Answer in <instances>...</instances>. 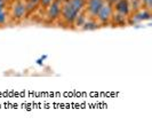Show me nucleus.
Returning a JSON list of instances; mask_svg holds the SVG:
<instances>
[{
    "mask_svg": "<svg viewBox=\"0 0 152 134\" xmlns=\"http://www.w3.org/2000/svg\"><path fill=\"white\" fill-rule=\"evenodd\" d=\"M61 13H62V18L68 23V24H70V23H75V20H76V17L78 16V14H79V10L69 0H66L62 5Z\"/></svg>",
    "mask_w": 152,
    "mask_h": 134,
    "instance_id": "1",
    "label": "nucleus"
},
{
    "mask_svg": "<svg viewBox=\"0 0 152 134\" xmlns=\"http://www.w3.org/2000/svg\"><path fill=\"white\" fill-rule=\"evenodd\" d=\"M111 17H112V5L109 1H104L96 14V18L101 24H105L110 22Z\"/></svg>",
    "mask_w": 152,
    "mask_h": 134,
    "instance_id": "2",
    "label": "nucleus"
},
{
    "mask_svg": "<svg viewBox=\"0 0 152 134\" xmlns=\"http://www.w3.org/2000/svg\"><path fill=\"white\" fill-rule=\"evenodd\" d=\"M62 9V1L61 0H54L53 2L48 6V10H47V16L50 21H55L60 17Z\"/></svg>",
    "mask_w": 152,
    "mask_h": 134,
    "instance_id": "3",
    "label": "nucleus"
},
{
    "mask_svg": "<svg viewBox=\"0 0 152 134\" xmlns=\"http://www.w3.org/2000/svg\"><path fill=\"white\" fill-rule=\"evenodd\" d=\"M26 6H25V4L22 2L21 0H17V2L15 4V6L13 8V16L17 18V20H21L23 18L25 14H26Z\"/></svg>",
    "mask_w": 152,
    "mask_h": 134,
    "instance_id": "4",
    "label": "nucleus"
},
{
    "mask_svg": "<svg viewBox=\"0 0 152 134\" xmlns=\"http://www.w3.org/2000/svg\"><path fill=\"white\" fill-rule=\"evenodd\" d=\"M105 0H88V13L91 15V17H96V14L99 10L101 6L103 5Z\"/></svg>",
    "mask_w": 152,
    "mask_h": 134,
    "instance_id": "5",
    "label": "nucleus"
},
{
    "mask_svg": "<svg viewBox=\"0 0 152 134\" xmlns=\"http://www.w3.org/2000/svg\"><path fill=\"white\" fill-rule=\"evenodd\" d=\"M129 4L127 0H117L115 1V10L118 14L121 15H128L129 13Z\"/></svg>",
    "mask_w": 152,
    "mask_h": 134,
    "instance_id": "6",
    "label": "nucleus"
},
{
    "mask_svg": "<svg viewBox=\"0 0 152 134\" xmlns=\"http://www.w3.org/2000/svg\"><path fill=\"white\" fill-rule=\"evenodd\" d=\"M151 18V14L148 10H141L140 13L134 15L133 21L135 22H141V21H145V20H150Z\"/></svg>",
    "mask_w": 152,
    "mask_h": 134,
    "instance_id": "7",
    "label": "nucleus"
},
{
    "mask_svg": "<svg viewBox=\"0 0 152 134\" xmlns=\"http://www.w3.org/2000/svg\"><path fill=\"white\" fill-rule=\"evenodd\" d=\"M83 28H84V30H95L99 28V23L94 21V20H88V21L85 22Z\"/></svg>",
    "mask_w": 152,
    "mask_h": 134,
    "instance_id": "8",
    "label": "nucleus"
},
{
    "mask_svg": "<svg viewBox=\"0 0 152 134\" xmlns=\"http://www.w3.org/2000/svg\"><path fill=\"white\" fill-rule=\"evenodd\" d=\"M111 18H113V21L115 24H125V15L121 14H117L112 16Z\"/></svg>",
    "mask_w": 152,
    "mask_h": 134,
    "instance_id": "9",
    "label": "nucleus"
},
{
    "mask_svg": "<svg viewBox=\"0 0 152 134\" xmlns=\"http://www.w3.org/2000/svg\"><path fill=\"white\" fill-rule=\"evenodd\" d=\"M39 2H40V0H26V4H25L26 10H31L32 8L36 7Z\"/></svg>",
    "mask_w": 152,
    "mask_h": 134,
    "instance_id": "10",
    "label": "nucleus"
},
{
    "mask_svg": "<svg viewBox=\"0 0 152 134\" xmlns=\"http://www.w3.org/2000/svg\"><path fill=\"white\" fill-rule=\"evenodd\" d=\"M86 21H87V20H86V16H85V15L78 14V16H77L76 20H75V23H76L78 27H83Z\"/></svg>",
    "mask_w": 152,
    "mask_h": 134,
    "instance_id": "11",
    "label": "nucleus"
},
{
    "mask_svg": "<svg viewBox=\"0 0 152 134\" xmlns=\"http://www.w3.org/2000/svg\"><path fill=\"white\" fill-rule=\"evenodd\" d=\"M6 21H7V14H6L5 7L0 8V25H4Z\"/></svg>",
    "mask_w": 152,
    "mask_h": 134,
    "instance_id": "12",
    "label": "nucleus"
},
{
    "mask_svg": "<svg viewBox=\"0 0 152 134\" xmlns=\"http://www.w3.org/2000/svg\"><path fill=\"white\" fill-rule=\"evenodd\" d=\"M53 1L54 0H40V4H41L42 6H45V7H48Z\"/></svg>",
    "mask_w": 152,
    "mask_h": 134,
    "instance_id": "13",
    "label": "nucleus"
},
{
    "mask_svg": "<svg viewBox=\"0 0 152 134\" xmlns=\"http://www.w3.org/2000/svg\"><path fill=\"white\" fill-rule=\"evenodd\" d=\"M143 1V4L145 5V7L148 8V9H151L152 8V0H142Z\"/></svg>",
    "mask_w": 152,
    "mask_h": 134,
    "instance_id": "14",
    "label": "nucleus"
},
{
    "mask_svg": "<svg viewBox=\"0 0 152 134\" xmlns=\"http://www.w3.org/2000/svg\"><path fill=\"white\" fill-rule=\"evenodd\" d=\"M47 59V55H44V56H41L40 59L37 60V64H39V66H42L44 64V61Z\"/></svg>",
    "mask_w": 152,
    "mask_h": 134,
    "instance_id": "15",
    "label": "nucleus"
},
{
    "mask_svg": "<svg viewBox=\"0 0 152 134\" xmlns=\"http://www.w3.org/2000/svg\"><path fill=\"white\" fill-rule=\"evenodd\" d=\"M5 7V0H0V8Z\"/></svg>",
    "mask_w": 152,
    "mask_h": 134,
    "instance_id": "16",
    "label": "nucleus"
},
{
    "mask_svg": "<svg viewBox=\"0 0 152 134\" xmlns=\"http://www.w3.org/2000/svg\"><path fill=\"white\" fill-rule=\"evenodd\" d=\"M107 1H109V2H110V4H113V2H115V1H117V0H107Z\"/></svg>",
    "mask_w": 152,
    "mask_h": 134,
    "instance_id": "17",
    "label": "nucleus"
}]
</instances>
